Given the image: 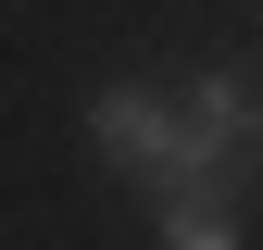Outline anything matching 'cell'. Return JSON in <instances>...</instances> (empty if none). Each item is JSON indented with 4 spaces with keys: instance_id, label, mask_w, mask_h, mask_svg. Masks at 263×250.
<instances>
[{
    "instance_id": "1",
    "label": "cell",
    "mask_w": 263,
    "mask_h": 250,
    "mask_svg": "<svg viewBox=\"0 0 263 250\" xmlns=\"http://www.w3.org/2000/svg\"><path fill=\"white\" fill-rule=\"evenodd\" d=\"M188 150H176V187H226L263 163V62H213V75H188ZM163 187V200H176Z\"/></svg>"
},
{
    "instance_id": "2",
    "label": "cell",
    "mask_w": 263,
    "mask_h": 250,
    "mask_svg": "<svg viewBox=\"0 0 263 250\" xmlns=\"http://www.w3.org/2000/svg\"><path fill=\"white\" fill-rule=\"evenodd\" d=\"M88 150L163 200V187H176V150H188V113L163 100L151 75H125V88H101V100H88Z\"/></svg>"
},
{
    "instance_id": "3",
    "label": "cell",
    "mask_w": 263,
    "mask_h": 250,
    "mask_svg": "<svg viewBox=\"0 0 263 250\" xmlns=\"http://www.w3.org/2000/svg\"><path fill=\"white\" fill-rule=\"evenodd\" d=\"M163 250H238L226 187H176V200H163Z\"/></svg>"
}]
</instances>
